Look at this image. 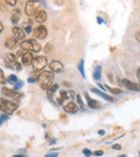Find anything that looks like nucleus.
<instances>
[{"instance_id": "1", "label": "nucleus", "mask_w": 140, "mask_h": 157, "mask_svg": "<svg viewBox=\"0 0 140 157\" xmlns=\"http://www.w3.org/2000/svg\"><path fill=\"white\" fill-rule=\"evenodd\" d=\"M54 80V72L52 71H43L39 74L38 81L40 83V86L43 90H48L52 85Z\"/></svg>"}, {"instance_id": "2", "label": "nucleus", "mask_w": 140, "mask_h": 157, "mask_svg": "<svg viewBox=\"0 0 140 157\" xmlns=\"http://www.w3.org/2000/svg\"><path fill=\"white\" fill-rule=\"evenodd\" d=\"M21 47L22 50L26 51V52H34L38 53L41 51V44L34 40V39H28V40H24L23 42L21 43Z\"/></svg>"}, {"instance_id": "3", "label": "nucleus", "mask_w": 140, "mask_h": 157, "mask_svg": "<svg viewBox=\"0 0 140 157\" xmlns=\"http://www.w3.org/2000/svg\"><path fill=\"white\" fill-rule=\"evenodd\" d=\"M40 8H41L40 0H28L25 4V13L28 16H34Z\"/></svg>"}, {"instance_id": "4", "label": "nucleus", "mask_w": 140, "mask_h": 157, "mask_svg": "<svg viewBox=\"0 0 140 157\" xmlns=\"http://www.w3.org/2000/svg\"><path fill=\"white\" fill-rule=\"evenodd\" d=\"M48 65V59H46V56H38V57L34 58V61H32V68H34V71L37 72H40L44 69Z\"/></svg>"}, {"instance_id": "5", "label": "nucleus", "mask_w": 140, "mask_h": 157, "mask_svg": "<svg viewBox=\"0 0 140 157\" xmlns=\"http://www.w3.org/2000/svg\"><path fill=\"white\" fill-rule=\"evenodd\" d=\"M34 36L39 40H43L48 37V29L46 26L43 25H39V26L34 27Z\"/></svg>"}, {"instance_id": "6", "label": "nucleus", "mask_w": 140, "mask_h": 157, "mask_svg": "<svg viewBox=\"0 0 140 157\" xmlns=\"http://www.w3.org/2000/svg\"><path fill=\"white\" fill-rule=\"evenodd\" d=\"M120 84L123 85L124 87H126L127 89H129V90H132V92H140V84L134 83V82L127 80V79H123V80L120 82Z\"/></svg>"}, {"instance_id": "7", "label": "nucleus", "mask_w": 140, "mask_h": 157, "mask_svg": "<svg viewBox=\"0 0 140 157\" xmlns=\"http://www.w3.org/2000/svg\"><path fill=\"white\" fill-rule=\"evenodd\" d=\"M49 67L50 69L52 70V72L54 73H61L64 71V65L58 60H52L50 62Z\"/></svg>"}, {"instance_id": "8", "label": "nucleus", "mask_w": 140, "mask_h": 157, "mask_svg": "<svg viewBox=\"0 0 140 157\" xmlns=\"http://www.w3.org/2000/svg\"><path fill=\"white\" fill-rule=\"evenodd\" d=\"M12 32H13V35H14V38H16L19 41L24 40L25 36H26V32L24 31L23 28H22V27H19V26L13 27V28H12Z\"/></svg>"}, {"instance_id": "9", "label": "nucleus", "mask_w": 140, "mask_h": 157, "mask_svg": "<svg viewBox=\"0 0 140 157\" xmlns=\"http://www.w3.org/2000/svg\"><path fill=\"white\" fill-rule=\"evenodd\" d=\"M17 107H19V104H17L16 101H9V100H7V104H6L3 112H6L8 115H10L15 111L16 109H17Z\"/></svg>"}, {"instance_id": "10", "label": "nucleus", "mask_w": 140, "mask_h": 157, "mask_svg": "<svg viewBox=\"0 0 140 157\" xmlns=\"http://www.w3.org/2000/svg\"><path fill=\"white\" fill-rule=\"evenodd\" d=\"M46 19H48V14H46V12L44 11V10H39L36 14H34V21L37 22V23H44L46 21Z\"/></svg>"}, {"instance_id": "11", "label": "nucleus", "mask_w": 140, "mask_h": 157, "mask_svg": "<svg viewBox=\"0 0 140 157\" xmlns=\"http://www.w3.org/2000/svg\"><path fill=\"white\" fill-rule=\"evenodd\" d=\"M17 41H19V40L16 38H8L6 40V42H4V46H6L8 50H14L16 46L19 45Z\"/></svg>"}, {"instance_id": "12", "label": "nucleus", "mask_w": 140, "mask_h": 157, "mask_svg": "<svg viewBox=\"0 0 140 157\" xmlns=\"http://www.w3.org/2000/svg\"><path fill=\"white\" fill-rule=\"evenodd\" d=\"M64 110L67 113H77V112L79 111V107H78V104H76L74 102H72V101H70V102H68V104H66L64 107Z\"/></svg>"}, {"instance_id": "13", "label": "nucleus", "mask_w": 140, "mask_h": 157, "mask_svg": "<svg viewBox=\"0 0 140 157\" xmlns=\"http://www.w3.org/2000/svg\"><path fill=\"white\" fill-rule=\"evenodd\" d=\"M32 61H34V56H32V54L29 53V52H26V53L24 54V56L22 57V62H23L24 66H28L32 65Z\"/></svg>"}, {"instance_id": "14", "label": "nucleus", "mask_w": 140, "mask_h": 157, "mask_svg": "<svg viewBox=\"0 0 140 157\" xmlns=\"http://www.w3.org/2000/svg\"><path fill=\"white\" fill-rule=\"evenodd\" d=\"M84 95H85V98H86V100H87V106H88V107L92 108V109H97V108H100V102H99V101L90 98V97H88V95H87V93H85Z\"/></svg>"}, {"instance_id": "15", "label": "nucleus", "mask_w": 140, "mask_h": 157, "mask_svg": "<svg viewBox=\"0 0 140 157\" xmlns=\"http://www.w3.org/2000/svg\"><path fill=\"white\" fill-rule=\"evenodd\" d=\"M91 92L94 93V94H96V95H98V96H100L101 98H103L105 100H107V101H110V102H112V101H113V98H112V97L109 96V95H107V94H105V93H102L101 90H99V89H97V88H92Z\"/></svg>"}, {"instance_id": "16", "label": "nucleus", "mask_w": 140, "mask_h": 157, "mask_svg": "<svg viewBox=\"0 0 140 157\" xmlns=\"http://www.w3.org/2000/svg\"><path fill=\"white\" fill-rule=\"evenodd\" d=\"M15 61H17V60H16V56L14 54L9 53V54H7V55H4V64H6V66H7L8 68L13 64V62H15Z\"/></svg>"}, {"instance_id": "17", "label": "nucleus", "mask_w": 140, "mask_h": 157, "mask_svg": "<svg viewBox=\"0 0 140 157\" xmlns=\"http://www.w3.org/2000/svg\"><path fill=\"white\" fill-rule=\"evenodd\" d=\"M19 17H21V11L19 9H14L11 12V22L13 24H16L19 21Z\"/></svg>"}, {"instance_id": "18", "label": "nucleus", "mask_w": 140, "mask_h": 157, "mask_svg": "<svg viewBox=\"0 0 140 157\" xmlns=\"http://www.w3.org/2000/svg\"><path fill=\"white\" fill-rule=\"evenodd\" d=\"M93 79L96 81H99L101 79V66H97L93 73Z\"/></svg>"}, {"instance_id": "19", "label": "nucleus", "mask_w": 140, "mask_h": 157, "mask_svg": "<svg viewBox=\"0 0 140 157\" xmlns=\"http://www.w3.org/2000/svg\"><path fill=\"white\" fill-rule=\"evenodd\" d=\"M69 94L66 90H61V94H59V97H58V99H57V102L59 104H63V102H64L65 100L67 99V98H69L68 96Z\"/></svg>"}, {"instance_id": "20", "label": "nucleus", "mask_w": 140, "mask_h": 157, "mask_svg": "<svg viewBox=\"0 0 140 157\" xmlns=\"http://www.w3.org/2000/svg\"><path fill=\"white\" fill-rule=\"evenodd\" d=\"M57 89H58V85H57V84L52 85V86H51V87H50L49 89L46 90V92H48V95H49V97H52V96H53V94H54L55 92H56Z\"/></svg>"}, {"instance_id": "21", "label": "nucleus", "mask_w": 140, "mask_h": 157, "mask_svg": "<svg viewBox=\"0 0 140 157\" xmlns=\"http://www.w3.org/2000/svg\"><path fill=\"white\" fill-rule=\"evenodd\" d=\"M13 93H14V90H13V89H11V88L2 87V94H3L4 96L12 97V95H13Z\"/></svg>"}, {"instance_id": "22", "label": "nucleus", "mask_w": 140, "mask_h": 157, "mask_svg": "<svg viewBox=\"0 0 140 157\" xmlns=\"http://www.w3.org/2000/svg\"><path fill=\"white\" fill-rule=\"evenodd\" d=\"M17 77H16L15 74H10V75H9L8 77V79H7V82H8V83H10V84H15L16 82H17Z\"/></svg>"}, {"instance_id": "23", "label": "nucleus", "mask_w": 140, "mask_h": 157, "mask_svg": "<svg viewBox=\"0 0 140 157\" xmlns=\"http://www.w3.org/2000/svg\"><path fill=\"white\" fill-rule=\"evenodd\" d=\"M79 71L81 73V75L83 79H85V71H84V60H80V64H79Z\"/></svg>"}, {"instance_id": "24", "label": "nucleus", "mask_w": 140, "mask_h": 157, "mask_svg": "<svg viewBox=\"0 0 140 157\" xmlns=\"http://www.w3.org/2000/svg\"><path fill=\"white\" fill-rule=\"evenodd\" d=\"M9 68H11V69H14L16 70V71H21L22 70V65L19 64V61H15V62H13Z\"/></svg>"}, {"instance_id": "25", "label": "nucleus", "mask_w": 140, "mask_h": 157, "mask_svg": "<svg viewBox=\"0 0 140 157\" xmlns=\"http://www.w3.org/2000/svg\"><path fill=\"white\" fill-rule=\"evenodd\" d=\"M52 51H53V45H52L51 43H46V46L43 47V52L46 54H49V53H51Z\"/></svg>"}, {"instance_id": "26", "label": "nucleus", "mask_w": 140, "mask_h": 157, "mask_svg": "<svg viewBox=\"0 0 140 157\" xmlns=\"http://www.w3.org/2000/svg\"><path fill=\"white\" fill-rule=\"evenodd\" d=\"M105 87H106L108 90H110L111 94H114V95H117V94H121L122 93V90L121 89H119V88H111L110 86H108V85H106Z\"/></svg>"}, {"instance_id": "27", "label": "nucleus", "mask_w": 140, "mask_h": 157, "mask_svg": "<svg viewBox=\"0 0 140 157\" xmlns=\"http://www.w3.org/2000/svg\"><path fill=\"white\" fill-rule=\"evenodd\" d=\"M22 96H23V94H22V93L17 92V90H14V93H13V95H12L11 98H13L14 100H19Z\"/></svg>"}, {"instance_id": "28", "label": "nucleus", "mask_w": 140, "mask_h": 157, "mask_svg": "<svg viewBox=\"0 0 140 157\" xmlns=\"http://www.w3.org/2000/svg\"><path fill=\"white\" fill-rule=\"evenodd\" d=\"M23 85H24L23 81H17L15 84H14V89H15V90H19V89H21V88L23 87Z\"/></svg>"}, {"instance_id": "29", "label": "nucleus", "mask_w": 140, "mask_h": 157, "mask_svg": "<svg viewBox=\"0 0 140 157\" xmlns=\"http://www.w3.org/2000/svg\"><path fill=\"white\" fill-rule=\"evenodd\" d=\"M6 104H7V100L3 99V98H0V110H1V111H3L4 110Z\"/></svg>"}, {"instance_id": "30", "label": "nucleus", "mask_w": 140, "mask_h": 157, "mask_svg": "<svg viewBox=\"0 0 140 157\" xmlns=\"http://www.w3.org/2000/svg\"><path fill=\"white\" fill-rule=\"evenodd\" d=\"M6 82H7V80H6L3 71H2V69H0V83H1V84H4Z\"/></svg>"}, {"instance_id": "31", "label": "nucleus", "mask_w": 140, "mask_h": 157, "mask_svg": "<svg viewBox=\"0 0 140 157\" xmlns=\"http://www.w3.org/2000/svg\"><path fill=\"white\" fill-rule=\"evenodd\" d=\"M76 97H77V101H78V104H80V107L83 109L84 102H83V100H82V98H81V96H80V95H76Z\"/></svg>"}, {"instance_id": "32", "label": "nucleus", "mask_w": 140, "mask_h": 157, "mask_svg": "<svg viewBox=\"0 0 140 157\" xmlns=\"http://www.w3.org/2000/svg\"><path fill=\"white\" fill-rule=\"evenodd\" d=\"M31 30H32V28H31L30 25H26V24H24V31H25L26 34H30Z\"/></svg>"}, {"instance_id": "33", "label": "nucleus", "mask_w": 140, "mask_h": 157, "mask_svg": "<svg viewBox=\"0 0 140 157\" xmlns=\"http://www.w3.org/2000/svg\"><path fill=\"white\" fill-rule=\"evenodd\" d=\"M8 5H11V7H14L16 3H17V0H4Z\"/></svg>"}, {"instance_id": "34", "label": "nucleus", "mask_w": 140, "mask_h": 157, "mask_svg": "<svg viewBox=\"0 0 140 157\" xmlns=\"http://www.w3.org/2000/svg\"><path fill=\"white\" fill-rule=\"evenodd\" d=\"M7 119H9V116H8V115H6V114L0 115V125H1V124H2V123L4 122V121H7Z\"/></svg>"}, {"instance_id": "35", "label": "nucleus", "mask_w": 140, "mask_h": 157, "mask_svg": "<svg viewBox=\"0 0 140 157\" xmlns=\"http://www.w3.org/2000/svg\"><path fill=\"white\" fill-rule=\"evenodd\" d=\"M24 54H25V52H24V50H21V51H17L16 52V54H15V56H16V58H22L24 56Z\"/></svg>"}, {"instance_id": "36", "label": "nucleus", "mask_w": 140, "mask_h": 157, "mask_svg": "<svg viewBox=\"0 0 140 157\" xmlns=\"http://www.w3.org/2000/svg\"><path fill=\"white\" fill-rule=\"evenodd\" d=\"M83 154H84V156L85 157H90V156H92V152L90 151V149H83Z\"/></svg>"}, {"instance_id": "37", "label": "nucleus", "mask_w": 140, "mask_h": 157, "mask_svg": "<svg viewBox=\"0 0 140 157\" xmlns=\"http://www.w3.org/2000/svg\"><path fill=\"white\" fill-rule=\"evenodd\" d=\"M59 155H58V153H54V152H51V153L46 154L44 157H58Z\"/></svg>"}, {"instance_id": "38", "label": "nucleus", "mask_w": 140, "mask_h": 157, "mask_svg": "<svg viewBox=\"0 0 140 157\" xmlns=\"http://www.w3.org/2000/svg\"><path fill=\"white\" fill-rule=\"evenodd\" d=\"M94 155H95V156H97V157L102 156V155H103V151H101V149H99V151H95Z\"/></svg>"}, {"instance_id": "39", "label": "nucleus", "mask_w": 140, "mask_h": 157, "mask_svg": "<svg viewBox=\"0 0 140 157\" xmlns=\"http://www.w3.org/2000/svg\"><path fill=\"white\" fill-rule=\"evenodd\" d=\"M112 149H115V151H120V149H122V146L120 145V144H113V145H112Z\"/></svg>"}, {"instance_id": "40", "label": "nucleus", "mask_w": 140, "mask_h": 157, "mask_svg": "<svg viewBox=\"0 0 140 157\" xmlns=\"http://www.w3.org/2000/svg\"><path fill=\"white\" fill-rule=\"evenodd\" d=\"M135 37H136V40L138 41V42L140 43V30L137 31L136 34H135Z\"/></svg>"}, {"instance_id": "41", "label": "nucleus", "mask_w": 140, "mask_h": 157, "mask_svg": "<svg viewBox=\"0 0 140 157\" xmlns=\"http://www.w3.org/2000/svg\"><path fill=\"white\" fill-rule=\"evenodd\" d=\"M136 75H137V79H138V80H139V82H140V68H138V69H137Z\"/></svg>"}, {"instance_id": "42", "label": "nucleus", "mask_w": 140, "mask_h": 157, "mask_svg": "<svg viewBox=\"0 0 140 157\" xmlns=\"http://www.w3.org/2000/svg\"><path fill=\"white\" fill-rule=\"evenodd\" d=\"M68 94L70 95L69 97H71V98H74V97H76V94H74V92H73V90H70Z\"/></svg>"}, {"instance_id": "43", "label": "nucleus", "mask_w": 140, "mask_h": 157, "mask_svg": "<svg viewBox=\"0 0 140 157\" xmlns=\"http://www.w3.org/2000/svg\"><path fill=\"white\" fill-rule=\"evenodd\" d=\"M36 79H34V77H29V79H28V82H29V83H34V82H36Z\"/></svg>"}, {"instance_id": "44", "label": "nucleus", "mask_w": 140, "mask_h": 157, "mask_svg": "<svg viewBox=\"0 0 140 157\" xmlns=\"http://www.w3.org/2000/svg\"><path fill=\"white\" fill-rule=\"evenodd\" d=\"M3 29H4L3 24H2V23H1V22H0V34H1V32H2V31H3Z\"/></svg>"}, {"instance_id": "45", "label": "nucleus", "mask_w": 140, "mask_h": 157, "mask_svg": "<svg viewBox=\"0 0 140 157\" xmlns=\"http://www.w3.org/2000/svg\"><path fill=\"white\" fill-rule=\"evenodd\" d=\"M97 23H98V24H102V23H103V21L101 19V17H97Z\"/></svg>"}, {"instance_id": "46", "label": "nucleus", "mask_w": 140, "mask_h": 157, "mask_svg": "<svg viewBox=\"0 0 140 157\" xmlns=\"http://www.w3.org/2000/svg\"><path fill=\"white\" fill-rule=\"evenodd\" d=\"M98 134H100V136H103V134H106V131H105V130H102V129H100V130L98 131Z\"/></svg>"}, {"instance_id": "47", "label": "nucleus", "mask_w": 140, "mask_h": 157, "mask_svg": "<svg viewBox=\"0 0 140 157\" xmlns=\"http://www.w3.org/2000/svg\"><path fill=\"white\" fill-rule=\"evenodd\" d=\"M54 143H56V140H52V141L50 142V145H52V144H54Z\"/></svg>"}, {"instance_id": "48", "label": "nucleus", "mask_w": 140, "mask_h": 157, "mask_svg": "<svg viewBox=\"0 0 140 157\" xmlns=\"http://www.w3.org/2000/svg\"><path fill=\"white\" fill-rule=\"evenodd\" d=\"M13 157H26L25 155H15V156H13Z\"/></svg>"}, {"instance_id": "49", "label": "nucleus", "mask_w": 140, "mask_h": 157, "mask_svg": "<svg viewBox=\"0 0 140 157\" xmlns=\"http://www.w3.org/2000/svg\"><path fill=\"white\" fill-rule=\"evenodd\" d=\"M63 84H64V85H67V86H70V84H69V83H67V82H64Z\"/></svg>"}, {"instance_id": "50", "label": "nucleus", "mask_w": 140, "mask_h": 157, "mask_svg": "<svg viewBox=\"0 0 140 157\" xmlns=\"http://www.w3.org/2000/svg\"><path fill=\"white\" fill-rule=\"evenodd\" d=\"M119 157H126V155H120Z\"/></svg>"}, {"instance_id": "51", "label": "nucleus", "mask_w": 140, "mask_h": 157, "mask_svg": "<svg viewBox=\"0 0 140 157\" xmlns=\"http://www.w3.org/2000/svg\"><path fill=\"white\" fill-rule=\"evenodd\" d=\"M138 154H139V157H140V152H139V153H138Z\"/></svg>"}]
</instances>
